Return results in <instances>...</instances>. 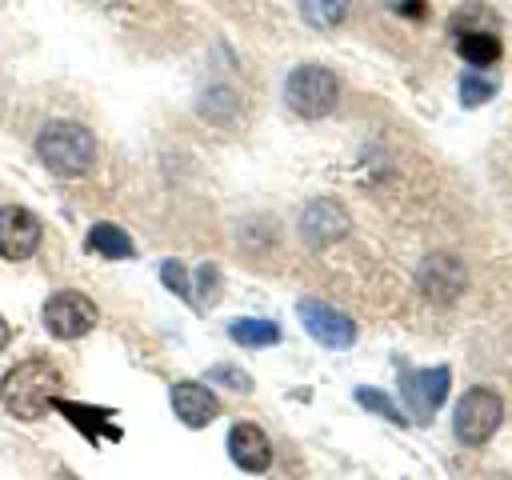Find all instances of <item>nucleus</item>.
Listing matches in <instances>:
<instances>
[{
	"label": "nucleus",
	"instance_id": "1",
	"mask_svg": "<svg viewBox=\"0 0 512 480\" xmlns=\"http://www.w3.org/2000/svg\"><path fill=\"white\" fill-rule=\"evenodd\" d=\"M36 156L52 176H84L96 164V136L76 120H48L36 136Z\"/></svg>",
	"mask_w": 512,
	"mask_h": 480
},
{
	"label": "nucleus",
	"instance_id": "2",
	"mask_svg": "<svg viewBox=\"0 0 512 480\" xmlns=\"http://www.w3.org/2000/svg\"><path fill=\"white\" fill-rule=\"evenodd\" d=\"M60 388V372L48 360H20L0 380V404L16 420H40Z\"/></svg>",
	"mask_w": 512,
	"mask_h": 480
},
{
	"label": "nucleus",
	"instance_id": "3",
	"mask_svg": "<svg viewBox=\"0 0 512 480\" xmlns=\"http://www.w3.org/2000/svg\"><path fill=\"white\" fill-rule=\"evenodd\" d=\"M284 100H288V108H292L296 116L320 120V116H328V112L336 108V100H340V80H336V72L324 68V64H300V68H292L288 80H284Z\"/></svg>",
	"mask_w": 512,
	"mask_h": 480
},
{
	"label": "nucleus",
	"instance_id": "4",
	"mask_svg": "<svg viewBox=\"0 0 512 480\" xmlns=\"http://www.w3.org/2000/svg\"><path fill=\"white\" fill-rule=\"evenodd\" d=\"M504 420V400L492 392V388H468L460 400H456V412H452V432L460 444L468 448H480L492 440V432L500 428Z\"/></svg>",
	"mask_w": 512,
	"mask_h": 480
},
{
	"label": "nucleus",
	"instance_id": "5",
	"mask_svg": "<svg viewBox=\"0 0 512 480\" xmlns=\"http://www.w3.org/2000/svg\"><path fill=\"white\" fill-rule=\"evenodd\" d=\"M448 388H452V372H448L444 364L404 372V376H400V396H404L408 420L428 424V420L440 412V404L448 400Z\"/></svg>",
	"mask_w": 512,
	"mask_h": 480
},
{
	"label": "nucleus",
	"instance_id": "6",
	"mask_svg": "<svg viewBox=\"0 0 512 480\" xmlns=\"http://www.w3.org/2000/svg\"><path fill=\"white\" fill-rule=\"evenodd\" d=\"M296 316H300L304 332H308L320 348L344 352V348H352V344H356V320H352L348 312L332 308L328 300H312V296H304V300L296 304Z\"/></svg>",
	"mask_w": 512,
	"mask_h": 480
},
{
	"label": "nucleus",
	"instance_id": "7",
	"mask_svg": "<svg viewBox=\"0 0 512 480\" xmlns=\"http://www.w3.org/2000/svg\"><path fill=\"white\" fill-rule=\"evenodd\" d=\"M96 320H100V312L84 292H52L44 300V328L56 340H80L96 328Z\"/></svg>",
	"mask_w": 512,
	"mask_h": 480
},
{
	"label": "nucleus",
	"instance_id": "8",
	"mask_svg": "<svg viewBox=\"0 0 512 480\" xmlns=\"http://www.w3.org/2000/svg\"><path fill=\"white\" fill-rule=\"evenodd\" d=\"M416 288L432 300V304H452L460 300V292L468 288V268L460 264V256L452 252H432L420 260L416 268Z\"/></svg>",
	"mask_w": 512,
	"mask_h": 480
},
{
	"label": "nucleus",
	"instance_id": "9",
	"mask_svg": "<svg viewBox=\"0 0 512 480\" xmlns=\"http://www.w3.org/2000/svg\"><path fill=\"white\" fill-rule=\"evenodd\" d=\"M348 228H352V216H348L344 204L332 200V196H320V200H312V204L300 212V236H304L308 248H328V244L344 240Z\"/></svg>",
	"mask_w": 512,
	"mask_h": 480
},
{
	"label": "nucleus",
	"instance_id": "10",
	"mask_svg": "<svg viewBox=\"0 0 512 480\" xmlns=\"http://www.w3.org/2000/svg\"><path fill=\"white\" fill-rule=\"evenodd\" d=\"M40 248V216L8 204L0 208V256L4 260H28Z\"/></svg>",
	"mask_w": 512,
	"mask_h": 480
},
{
	"label": "nucleus",
	"instance_id": "11",
	"mask_svg": "<svg viewBox=\"0 0 512 480\" xmlns=\"http://www.w3.org/2000/svg\"><path fill=\"white\" fill-rule=\"evenodd\" d=\"M228 456L240 472H264L272 464V440L260 424H232L228 432Z\"/></svg>",
	"mask_w": 512,
	"mask_h": 480
},
{
	"label": "nucleus",
	"instance_id": "12",
	"mask_svg": "<svg viewBox=\"0 0 512 480\" xmlns=\"http://www.w3.org/2000/svg\"><path fill=\"white\" fill-rule=\"evenodd\" d=\"M172 412H176L180 424H188V428H208V424L220 416V400L208 392V384L176 380V384H172Z\"/></svg>",
	"mask_w": 512,
	"mask_h": 480
},
{
	"label": "nucleus",
	"instance_id": "13",
	"mask_svg": "<svg viewBox=\"0 0 512 480\" xmlns=\"http://www.w3.org/2000/svg\"><path fill=\"white\" fill-rule=\"evenodd\" d=\"M452 44H456L460 60L472 64V68H492L500 60V52H504L500 28H456L452 32Z\"/></svg>",
	"mask_w": 512,
	"mask_h": 480
},
{
	"label": "nucleus",
	"instance_id": "14",
	"mask_svg": "<svg viewBox=\"0 0 512 480\" xmlns=\"http://www.w3.org/2000/svg\"><path fill=\"white\" fill-rule=\"evenodd\" d=\"M48 408H56L72 428H80L88 440H100V432H108L112 440H120V428H108V416H116L112 408H92V404H76V400H60V396H52V404Z\"/></svg>",
	"mask_w": 512,
	"mask_h": 480
},
{
	"label": "nucleus",
	"instance_id": "15",
	"mask_svg": "<svg viewBox=\"0 0 512 480\" xmlns=\"http://www.w3.org/2000/svg\"><path fill=\"white\" fill-rule=\"evenodd\" d=\"M84 248L104 256V260H132V236L120 228V224H92L88 236H84Z\"/></svg>",
	"mask_w": 512,
	"mask_h": 480
},
{
	"label": "nucleus",
	"instance_id": "16",
	"mask_svg": "<svg viewBox=\"0 0 512 480\" xmlns=\"http://www.w3.org/2000/svg\"><path fill=\"white\" fill-rule=\"evenodd\" d=\"M228 336L240 344V348H268V344H280V328L272 320H260V316H240L228 324Z\"/></svg>",
	"mask_w": 512,
	"mask_h": 480
},
{
	"label": "nucleus",
	"instance_id": "17",
	"mask_svg": "<svg viewBox=\"0 0 512 480\" xmlns=\"http://www.w3.org/2000/svg\"><path fill=\"white\" fill-rule=\"evenodd\" d=\"M348 8H352V0H300L304 24H312V28H320V32L340 28L344 16H348Z\"/></svg>",
	"mask_w": 512,
	"mask_h": 480
},
{
	"label": "nucleus",
	"instance_id": "18",
	"mask_svg": "<svg viewBox=\"0 0 512 480\" xmlns=\"http://www.w3.org/2000/svg\"><path fill=\"white\" fill-rule=\"evenodd\" d=\"M496 80L492 76H480V72H464L460 76V104L464 108H476V104H488L496 96Z\"/></svg>",
	"mask_w": 512,
	"mask_h": 480
},
{
	"label": "nucleus",
	"instance_id": "19",
	"mask_svg": "<svg viewBox=\"0 0 512 480\" xmlns=\"http://www.w3.org/2000/svg\"><path fill=\"white\" fill-rule=\"evenodd\" d=\"M356 404L372 408L376 416H384V420H392V424H408V416H400V408H396L384 392H376V388H356Z\"/></svg>",
	"mask_w": 512,
	"mask_h": 480
},
{
	"label": "nucleus",
	"instance_id": "20",
	"mask_svg": "<svg viewBox=\"0 0 512 480\" xmlns=\"http://www.w3.org/2000/svg\"><path fill=\"white\" fill-rule=\"evenodd\" d=\"M160 280L184 300V304H196V296H192V284H188V272H184V264L180 260H164L160 264Z\"/></svg>",
	"mask_w": 512,
	"mask_h": 480
},
{
	"label": "nucleus",
	"instance_id": "21",
	"mask_svg": "<svg viewBox=\"0 0 512 480\" xmlns=\"http://www.w3.org/2000/svg\"><path fill=\"white\" fill-rule=\"evenodd\" d=\"M208 380H220L224 388H232V392H252V376L244 372V368H236V364H212L208 368Z\"/></svg>",
	"mask_w": 512,
	"mask_h": 480
},
{
	"label": "nucleus",
	"instance_id": "22",
	"mask_svg": "<svg viewBox=\"0 0 512 480\" xmlns=\"http://www.w3.org/2000/svg\"><path fill=\"white\" fill-rule=\"evenodd\" d=\"M196 288H200V300H196V304H212V300H216V292H220V272H216V264H200V268H196Z\"/></svg>",
	"mask_w": 512,
	"mask_h": 480
},
{
	"label": "nucleus",
	"instance_id": "23",
	"mask_svg": "<svg viewBox=\"0 0 512 480\" xmlns=\"http://www.w3.org/2000/svg\"><path fill=\"white\" fill-rule=\"evenodd\" d=\"M396 16H408V20H420L428 12V0H384Z\"/></svg>",
	"mask_w": 512,
	"mask_h": 480
},
{
	"label": "nucleus",
	"instance_id": "24",
	"mask_svg": "<svg viewBox=\"0 0 512 480\" xmlns=\"http://www.w3.org/2000/svg\"><path fill=\"white\" fill-rule=\"evenodd\" d=\"M8 336H12V328H8V320H4V316H0V352H4V348H8Z\"/></svg>",
	"mask_w": 512,
	"mask_h": 480
},
{
	"label": "nucleus",
	"instance_id": "25",
	"mask_svg": "<svg viewBox=\"0 0 512 480\" xmlns=\"http://www.w3.org/2000/svg\"><path fill=\"white\" fill-rule=\"evenodd\" d=\"M52 480H80V476H76V472H68V468H56V472H52Z\"/></svg>",
	"mask_w": 512,
	"mask_h": 480
}]
</instances>
